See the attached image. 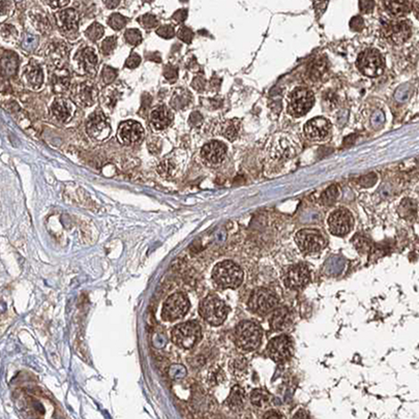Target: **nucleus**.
Returning a JSON list of instances; mask_svg holds the SVG:
<instances>
[{
	"instance_id": "obj_1",
	"label": "nucleus",
	"mask_w": 419,
	"mask_h": 419,
	"mask_svg": "<svg viewBox=\"0 0 419 419\" xmlns=\"http://www.w3.org/2000/svg\"><path fill=\"white\" fill-rule=\"evenodd\" d=\"M212 279L222 289H235L242 284L243 271L232 261H223L214 266Z\"/></svg>"
},
{
	"instance_id": "obj_2",
	"label": "nucleus",
	"mask_w": 419,
	"mask_h": 419,
	"mask_svg": "<svg viewBox=\"0 0 419 419\" xmlns=\"http://www.w3.org/2000/svg\"><path fill=\"white\" fill-rule=\"evenodd\" d=\"M199 313L207 323L212 326H219L227 318L229 308L217 295H208L201 301Z\"/></svg>"
},
{
	"instance_id": "obj_3",
	"label": "nucleus",
	"mask_w": 419,
	"mask_h": 419,
	"mask_svg": "<svg viewBox=\"0 0 419 419\" xmlns=\"http://www.w3.org/2000/svg\"><path fill=\"white\" fill-rule=\"evenodd\" d=\"M172 342L183 349L194 348L202 338L201 326L196 321L177 324L171 332Z\"/></svg>"
},
{
	"instance_id": "obj_4",
	"label": "nucleus",
	"mask_w": 419,
	"mask_h": 419,
	"mask_svg": "<svg viewBox=\"0 0 419 419\" xmlns=\"http://www.w3.org/2000/svg\"><path fill=\"white\" fill-rule=\"evenodd\" d=\"M263 332L253 321H242L236 327L235 342L244 351H254L261 344Z\"/></svg>"
},
{
	"instance_id": "obj_5",
	"label": "nucleus",
	"mask_w": 419,
	"mask_h": 419,
	"mask_svg": "<svg viewBox=\"0 0 419 419\" xmlns=\"http://www.w3.org/2000/svg\"><path fill=\"white\" fill-rule=\"evenodd\" d=\"M315 103L312 90L305 87L294 89L287 97V111L293 117H301L307 114Z\"/></svg>"
},
{
	"instance_id": "obj_6",
	"label": "nucleus",
	"mask_w": 419,
	"mask_h": 419,
	"mask_svg": "<svg viewBox=\"0 0 419 419\" xmlns=\"http://www.w3.org/2000/svg\"><path fill=\"white\" fill-rule=\"evenodd\" d=\"M190 303L184 293H174L169 296L163 305L162 318L167 322L183 319L187 314Z\"/></svg>"
},
{
	"instance_id": "obj_7",
	"label": "nucleus",
	"mask_w": 419,
	"mask_h": 419,
	"mask_svg": "<svg viewBox=\"0 0 419 419\" xmlns=\"http://www.w3.org/2000/svg\"><path fill=\"white\" fill-rule=\"evenodd\" d=\"M279 303L276 294L265 288H258L253 291L248 299V309L259 316H265L275 310Z\"/></svg>"
},
{
	"instance_id": "obj_8",
	"label": "nucleus",
	"mask_w": 419,
	"mask_h": 419,
	"mask_svg": "<svg viewBox=\"0 0 419 419\" xmlns=\"http://www.w3.org/2000/svg\"><path fill=\"white\" fill-rule=\"evenodd\" d=\"M356 65L364 75L378 77L384 70V58L378 50L368 49L358 56Z\"/></svg>"
},
{
	"instance_id": "obj_9",
	"label": "nucleus",
	"mask_w": 419,
	"mask_h": 419,
	"mask_svg": "<svg viewBox=\"0 0 419 419\" xmlns=\"http://www.w3.org/2000/svg\"><path fill=\"white\" fill-rule=\"evenodd\" d=\"M382 36L387 42L401 45L411 37L412 28L408 21L393 20L385 22L382 26Z\"/></svg>"
},
{
	"instance_id": "obj_10",
	"label": "nucleus",
	"mask_w": 419,
	"mask_h": 419,
	"mask_svg": "<svg viewBox=\"0 0 419 419\" xmlns=\"http://www.w3.org/2000/svg\"><path fill=\"white\" fill-rule=\"evenodd\" d=\"M295 241L299 250L304 254L320 252L325 246V239L322 233L317 229H302L295 235Z\"/></svg>"
},
{
	"instance_id": "obj_11",
	"label": "nucleus",
	"mask_w": 419,
	"mask_h": 419,
	"mask_svg": "<svg viewBox=\"0 0 419 419\" xmlns=\"http://www.w3.org/2000/svg\"><path fill=\"white\" fill-rule=\"evenodd\" d=\"M293 352V343L290 336L281 334L270 339L267 345L268 356L276 362H285L290 359Z\"/></svg>"
},
{
	"instance_id": "obj_12",
	"label": "nucleus",
	"mask_w": 419,
	"mask_h": 419,
	"mask_svg": "<svg viewBox=\"0 0 419 419\" xmlns=\"http://www.w3.org/2000/svg\"><path fill=\"white\" fill-rule=\"evenodd\" d=\"M329 231L335 236L347 235L353 227L354 219L351 212L345 208H338L331 212L327 221Z\"/></svg>"
},
{
	"instance_id": "obj_13",
	"label": "nucleus",
	"mask_w": 419,
	"mask_h": 419,
	"mask_svg": "<svg viewBox=\"0 0 419 419\" xmlns=\"http://www.w3.org/2000/svg\"><path fill=\"white\" fill-rule=\"evenodd\" d=\"M117 137L123 145H137L140 144L144 138V129L139 122L134 120H127L119 124Z\"/></svg>"
},
{
	"instance_id": "obj_14",
	"label": "nucleus",
	"mask_w": 419,
	"mask_h": 419,
	"mask_svg": "<svg viewBox=\"0 0 419 419\" xmlns=\"http://www.w3.org/2000/svg\"><path fill=\"white\" fill-rule=\"evenodd\" d=\"M86 130L90 137L94 139L103 140L108 137L111 132V127L103 111L96 110L88 117Z\"/></svg>"
},
{
	"instance_id": "obj_15",
	"label": "nucleus",
	"mask_w": 419,
	"mask_h": 419,
	"mask_svg": "<svg viewBox=\"0 0 419 419\" xmlns=\"http://www.w3.org/2000/svg\"><path fill=\"white\" fill-rule=\"evenodd\" d=\"M311 279L309 268L303 264L290 266L285 275V285L289 289H300L308 284Z\"/></svg>"
},
{
	"instance_id": "obj_16",
	"label": "nucleus",
	"mask_w": 419,
	"mask_h": 419,
	"mask_svg": "<svg viewBox=\"0 0 419 419\" xmlns=\"http://www.w3.org/2000/svg\"><path fill=\"white\" fill-rule=\"evenodd\" d=\"M304 134L314 141H322L330 134L331 123L324 117H315L304 126Z\"/></svg>"
},
{
	"instance_id": "obj_17",
	"label": "nucleus",
	"mask_w": 419,
	"mask_h": 419,
	"mask_svg": "<svg viewBox=\"0 0 419 419\" xmlns=\"http://www.w3.org/2000/svg\"><path fill=\"white\" fill-rule=\"evenodd\" d=\"M55 18L60 31L65 36L71 35V38H73L74 33L76 35L78 30L79 15L74 8H65L60 10L56 14Z\"/></svg>"
},
{
	"instance_id": "obj_18",
	"label": "nucleus",
	"mask_w": 419,
	"mask_h": 419,
	"mask_svg": "<svg viewBox=\"0 0 419 419\" xmlns=\"http://www.w3.org/2000/svg\"><path fill=\"white\" fill-rule=\"evenodd\" d=\"M227 147L220 141H211L203 146L201 156L205 162L211 165H218L224 161Z\"/></svg>"
},
{
	"instance_id": "obj_19",
	"label": "nucleus",
	"mask_w": 419,
	"mask_h": 419,
	"mask_svg": "<svg viewBox=\"0 0 419 419\" xmlns=\"http://www.w3.org/2000/svg\"><path fill=\"white\" fill-rule=\"evenodd\" d=\"M173 120V113L169 107L161 105L150 113V124L155 131L166 130Z\"/></svg>"
},
{
	"instance_id": "obj_20",
	"label": "nucleus",
	"mask_w": 419,
	"mask_h": 419,
	"mask_svg": "<svg viewBox=\"0 0 419 419\" xmlns=\"http://www.w3.org/2000/svg\"><path fill=\"white\" fill-rule=\"evenodd\" d=\"M296 144L288 136L277 138L270 149V154L276 158H289L296 153Z\"/></svg>"
},
{
	"instance_id": "obj_21",
	"label": "nucleus",
	"mask_w": 419,
	"mask_h": 419,
	"mask_svg": "<svg viewBox=\"0 0 419 419\" xmlns=\"http://www.w3.org/2000/svg\"><path fill=\"white\" fill-rule=\"evenodd\" d=\"M22 79L28 87L32 89H40L44 82V74L41 66L37 62L29 63L25 67Z\"/></svg>"
},
{
	"instance_id": "obj_22",
	"label": "nucleus",
	"mask_w": 419,
	"mask_h": 419,
	"mask_svg": "<svg viewBox=\"0 0 419 419\" xmlns=\"http://www.w3.org/2000/svg\"><path fill=\"white\" fill-rule=\"evenodd\" d=\"M291 322H292L291 312L286 307H281L275 310L270 319V326L276 331H281L286 329L287 327H289Z\"/></svg>"
},
{
	"instance_id": "obj_23",
	"label": "nucleus",
	"mask_w": 419,
	"mask_h": 419,
	"mask_svg": "<svg viewBox=\"0 0 419 419\" xmlns=\"http://www.w3.org/2000/svg\"><path fill=\"white\" fill-rule=\"evenodd\" d=\"M97 92L92 83H82L79 85L76 93V98L83 106L90 107L94 104Z\"/></svg>"
},
{
	"instance_id": "obj_24",
	"label": "nucleus",
	"mask_w": 419,
	"mask_h": 419,
	"mask_svg": "<svg viewBox=\"0 0 419 419\" xmlns=\"http://www.w3.org/2000/svg\"><path fill=\"white\" fill-rule=\"evenodd\" d=\"M79 65H81L82 69L87 74H94L97 67V56L93 48L87 47L81 51L80 58H79Z\"/></svg>"
},
{
	"instance_id": "obj_25",
	"label": "nucleus",
	"mask_w": 419,
	"mask_h": 419,
	"mask_svg": "<svg viewBox=\"0 0 419 419\" xmlns=\"http://www.w3.org/2000/svg\"><path fill=\"white\" fill-rule=\"evenodd\" d=\"M244 402H245V392L243 388L238 386V385H235V386L231 389V392L226 403H227L228 407L233 411H239L243 408Z\"/></svg>"
},
{
	"instance_id": "obj_26",
	"label": "nucleus",
	"mask_w": 419,
	"mask_h": 419,
	"mask_svg": "<svg viewBox=\"0 0 419 419\" xmlns=\"http://www.w3.org/2000/svg\"><path fill=\"white\" fill-rule=\"evenodd\" d=\"M51 110L54 116L60 121H66L72 115V106L69 101L63 98L54 100Z\"/></svg>"
},
{
	"instance_id": "obj_27",
	"label": "nucleus",
	"mask_w": 419,
	"mask_h": 419,
	"mask_svg": "<svg viewBox=\"0 0 419 419\" xmlns=\"http://www.w3.org/2000/svg\"><path fill=\"white\" fill-rule=\"evenodd\" d=\"M191 101V94L185 88H177L170 100V105L175 110H183Z\"/></svg>"
},
{
	"instance_id": "obj_28",
	"label": "nucleus",
	"mask_w": 419,
	"mask_h": 419,
	"mask_svg": "<svg viewBox=\"0 0 419 419\" xmlns=\"http://www.w3.org/2000/svg\"><path fill=\"white\" fill-rule=\"evenodd\" d=\"M384 4L388 14L395 18L408 14L413 8V3L410 1H385Z\"/></svg>"
},
{
	"instance_id": "obj_29",
	"label": "nucleus",
	"mask_w": 419,
	"mask_h": 419,
	"mask_svg": "<svg viewBox=\"0 0 419 419\" xmlns=\"http://www.w3.org/2000/svg\"><path fill=\"white\" fill-rule=\"evenodd\" d=\"M70 74L65 70L55 71L52 75V83L54 92L63 93L70 86Z\"/></svg>"
},
{
	"instance_id": "obj_30",
	"label": "nucleus",
	"mask_w": 419,
	"mask_h": 419,
	"mask_svg": "<svg viewBox=\"0 0 419 419\" xmlns=\"http://www.w3.org/2000/svg\"><path fill=\"white\" fill-rule=\"evenodd\" d=\"M2 74L5 76H13L18 70V56L14 52H5L2 54Z\"/></svg>"
},
{
	"instance_id": "obj_31",
	"label": "nucleus",
	"mask_w": 419,
	"mask_h": 419,
	"mask_svg": "<svg viewBox=\"0 0 419 419\" xmlns=\"http://www.w3.org/2000/svg\"><path fill=\"white\" fill-rule=\"evenodd\" d=\"M398 211L401 218L407 221H412L417 214V204L413 200L406 198L401 202Z\"/></svg>"
},
{
	"instance_id": "obj_32",
	"label": "nucleus",
	"mask_w": 419,
	"mask_h": 419,
	"mask_svg": "<svg viewBox=\"0 0 419 419\" xmlns=\"http://www.w3.org/2000/svg\"><path fill=\"white\" fill-rule=\"evenodd\" d=\"M240 130V121L237 119H231V120H226L222 124V135L226 139L229 141H234L237 136L239 134Z\"/></svg>"
},
{
	"instance_id": "obj_33",
	"label": "nucleus",
	"mask_w": 419,
	"mask_h": 419,
	"mask_svg": "<svg viewBox=\"0 0 419 419\" xmlns=\"http://www.w3.org/2000/svg\"><path fill=\"white\" fill-rule=\"evenodd\" d=\"M32 23L36 26L37 29H39L41 32H47L50 30V23L49 20L45 15L44 12L41 10H37V12H31L30 15Z\"/></svg>"
},
{
	"instance_id": "obj_34",
	"label": "nucleus",
	"mask_w": 419,
	"mask_h": 419,
	"mask_svg": "<svg viewBox=\"0 0 419 419\" xmlns=\"http://www.w3.org/2000/svg\"><path fill=\"white\" fill-rule=\"evenodd\" d=\"M157 172L164 178H171L176 173V165L171 158H166L158 164Z\"/></svg>"
},
{
	"instance_id": "obj_35",
	"label": "nucleus",
	"mask_w": 419,
	"mask_h": 419,
	"mask_svg": "<svg viewBox=\"0 0 419 419\" xmlns=\"http://www.w3.org/2000/svg\"><path fill=\"white\" fill-rule=\"evenodd\" d=\"M251 402L258 408H264L269 403V395L262 389H255L251 394Z\"/></svg>"
},
{
	"instance_id": "obj_36",
	"label": "nucleus",
	"mask_w": 419,
	"mask_h": 419,
	"mask_svg": "<svg viewBox=\"0 0 419 419\" xmlns=\"http://www.w3.org/2000/svg\"><path fill=\"white\" fill-rule=\"evenodd\" d=\"M104 33H105V29H104L103 25H100L99 23H96V22H94L93 24H92L87 28L85 35L90 41L96 42L99 39L103 38Z\"/></svg>"
},
{
	"instance_id": "obj_37",
	"label": "nucleus",
	"mask_w": 419,
	"mask_h": 419,
	"mask_svg": "<svg viewBox=\"0 0 419 419\" xmlns=\"http://www.w3.org/2000/svg\"><path fill=\"white\" fill-rule=\"evenodd\" d=\"M338 198V188L335 186L328 187L321 196V202L326 206L332 205Z\"/></svg>"
},
{
	"instance_id": "obj_38",
	"label": "nucleus",
	"mask_w": 419,
	"mask_h": 419,
	"mask_svg": "<svg viewBox=\"0 0 419 419\" xmlns=\"http://www.w3.org/2000/svg\"><path fill=\"white\" fill-rule=\"evenodd\" d=\"M127 23H128V19L118 13L112 14L108 19V24L114 30H121L124 26L127 25Z\"/></svg>"
},
{
	"instance_id": "obj_39",
	"label": "nucleus",
	"mask_w": 419,
	"mask_h": 419,
	"mask_svg": "<svg viewBox=\"0 0 419 419\" xmlns=\"http://www.w3.org/2000/svg\"><path fill=\"white\" fill-rule=\"evenodd\" d=\"M124 39L126 42L133 47L138 46L142 42V35L138 29H128L124 33Z\"/></svg>"
},
{
	"instance_id": "obj_40",
	"label": "nucleus",
	"mask_w": 419,
	"mask_h": 419,
	"mask_svg": "<svg viewBox=\"0 0 419 419\" xmlns=\"http://www.w3.org/2000/svg\"><path fill=\"white\" fill-rule=\"evenodd\" d=\"M116 45H117V41H116L115 37H109V38L105 39L100 45L101 53H103L106 56L111 55L113 53V51L115 50Z\"/></svg>"
},
{
	"instance_id": "obj_41",
	"label": "nucleus",
	"mask_w": 419,
	"mask_h": 419,
	"mask_svg": "<svg viewBox=\"0 0 419 419\" xmlns=\"http://www.w3.org/2000/svg\"><path fill=\"white\" fill-rule=\"evenodd\" d=\"M138 21L140 22V24L146 29L154 28L158 24V21H157L156 17L151 15V14H145V15L141 16Z\"/></svg>"
},
{
	"instance_id": "obj_42",
	"label": "nucleus",
	"mask_w": 419,
	"mask_h": 419,
	"mask_svg": "<svg viewBox=\"0 0 419 419\" xmlns=\"http://www.w3.org/2000/svg\"><path fill=\"white\" fill-rule=\"evenodd\" d=\"M117 78V70L113 69L111 66H104L103 72H101V79L105 84H110Z\"/></svg>"
},
{
	"instance_id": "obj_43",
	"label": "nucleus",
	"mask_w": 419,
	"mask_h": 419,
	"mask_svg": "<svg viewBox=\"0 0 419 419\" xmlns=\"http://www.w3.org/2000/svg\"><path fill=\"white\" fill-rule=\"evenodd\" d=\"M352 242L355 244V247L360 253H367L370 251L371 248L370 241L367 238H365V237L356 235L355 238L352 240Z\"/></svg>"
},
{
	"instance_id": "obj_44",
	"label": "nucleus",
	"mask_w": 419,
	"mask_h": 419,
	"mask_svg": "<svg viewBox=\"0 0 419 419\" xmlns=\"http://www.w3.org/2000/svg\"><path fill=\"white\" fill-rule=\"evenodd\" d=\"M38 45H39V40L36 36L27 35L24 38L23 42H22V48L27 51H33L37 48Z\"/></svg>"
},
{
	"instance_id": "obj_45",
	"label": "nucleus",
	"mask_w": 419,
	"mask_h": 419,
	"mask_svg": "<svg viewBox=\"0 0 419 419\" xmlns=\"http://www.w3.org/2000/svg\"><path fill=\"white\" fill-rule=\"evenodd\" d=\"M164 77L169 82H176L178 78V69L173 65H166L164 67Z\"/></svg>"
},
{
	"instance_id": "obj_46",
	"label": "nucleus",
	"mask_w": 419,
	"mask_h": 419,
	"mask_svg": "<svg viewBox=\"0 0 419 419\" xmlns=\"http://www.w3.org/2000/svg\"><path fill=\"white\" fill-rule=\"evenodd\" d=\"M177 37L179 40L185 42L186 44H190L192 38H194V32L190 30V28L186 26H183L181 28H179L177 32Z\"/></svg>"
},
{
	"instance_id": "obj_47",
	"label": "nucleus",
	"mask_w": 419,
	"mask_h": 419,
	"mask_svg": "<svg viewBox=\"0 0 419 419\" xmlns=\"http://www.w3.org/2000/svg\"><path fill=\"white\" fill-rule=\"evenodd\" d=\"M156 35L165 40H170L175 36V30L171 25H164L156 30Z\"/></svg>"
},
{
	"instance_id": "obj_48",
	"label": "nucleus",
	"mask_w": 419,
	"mask_h": 419,
	"mask_svg": "<svg viewBox=\"0 0 419 419\" xmlns=\"http://www.w3.org/2000/svg\"><path fill=\"white\" fill-rule=\"evenodd\" d=\"M141 63V57L137 54V53H132L130 55V57L127 59L126 61V67L128 69H136V67H138Z\"/></svg>"
},
{
	"instance_id": "obj_49",
	"label": "nucleus",
	"mask_w": 419,
	"mask_h": 419,
	"mask_svg": "<svg viewBox=\"0 0 419 419\" xmlns=\"http://www.w3.org/2000/svg\"><path fill=\"white\" fill-rule=\"evenodd\" d=\"M1 36L3 39H16L17 37V31L16 28L12 25H2L1 28Z\"/></svg>"
},
{
	"instance_id": "obj_50",
	"label": "nucleus",
	"mask_w": 419,
	"mask_h": 419,
	"mask_svg": "<svg viewBox=\"0 0 419 419\" xmlns=\"http://www.w3.org/2000/svg\"><path fill=\"white\" fill-rule=\"evenodd\" d=\"M324 70H325V63H324V62H322V61H317V62H315V63L313 64V66H312L311 75H312L314 78L318 79V78H320V77H321L322 73H324Z\"/></svg>"
},
{
	"instance_id": "obj_51",
	"label": "nucleus",
	"mask_w": 419,
	"mask_h": 419,
	"mask_svg": "<svg viewBox=\"0 0 419 419\" xmlns=\"http://www.w3.org/2000/svg\"><path fill=\"white\" fill-rule=\"evenodd\" d=\"M64 55H65L64 46H54V48L52 49V52L50 53L51 58L55 61L61 60Z\"/></svg>"
},
{
	"instance_id": "obj_52",
	"label": "nucleus",
	"mask_w": 419,
	"mask_h": 419,
	"mask_svg": "<svg viewBox=\"0 0 419 419\" xmlns=\"http://www.w3.org/2000/svg\"><path fill=\"white\" fill-rule=\"evenodd\" d=\"M203 121V116L200 114L199 112H192L189 118H188V123L192 128H198L202 124Z\"/></svg>"
},
{
	"instance_id": "obj_53",
	"label": "nucleus",
	"mask_w": 419,
	"mask_h": 419,
	"mask_svg": "<svg viewBox=\"0 0 419 419\" xmlns=\"http://www.w3.org/2000/svg\"><path fill=\"white\" fill-rule=\"evenodd\" d=\"M384 121H385V116H384V113L383 112L377 111V112L373 113V115L372 117V124L373 127L378 128V127L382 126V124L384 123Z\"/></svg>"
},
{
	"instance_id": "obj_54",
	"label": "nucleus",
	"mask_w": 419,
	"mask_h": 419,
	"mask_svg": "<svg viewBox=\"0 0 419 419\" xmlns=\"http://www.w3.org/2000/svg\"><path fill=\"white\" fill-rule=\"evenodd\" d=\"M361 180H360V185L362 186H365V187H370V186H372V185H375V183H376V179H377V176L375 175V174H369V175H367V176H365V177H362V178H360Z\"/></svg>"
},
{
	"instance_id": "obj_55",
	"label": "nucleus",
	"mask_w": 419,
	"mask_h": 419,
	"mask_svg": "<svg viewBox=\"0 0 419 419\" xmlns=\"http://www.w3.org/2000/svg\"><path fill=\"white\" fill-rule=\"evenodd\" d=\"M148 149L151 153L157 154L160 153L162 150V142L160 139H153L151 142H149L148 144Z\"/></svg>"
},
{
	"instance_id": "obj_56",
	"label": "nucleus",
	"mask_w": 419,
	"mask_h": 419,
	"mask_svg": "<svg viewBox=\"0 0 419 419\" xmlns=\"http://www.w3.org/2000/svg\"><path fill=\"white\" fill-rule=\"evenodd\" d=\"M187 18V10L185 8H181L172 16V19L176 22V23H183Z\"/></svg>"
},
{
	"instance_id": "obj_57",
	"label": "nucleus",
	"mask_w": 419,
	"mask_h": 419,
	"mask_svg": "<svg viewBox=\"0 0 419 419\" xmlns=\"http://www.w3.org/2000/svg\"><path fill=\"white\" fill-rule=\"evenodd\" d=\"M350 26L353 30L359 31L362 28H364V20H362L361 17H354L350 22Z\"/></svg>"
},
{
	"instance_id": "obj_58",
	"label": "nucleus",
	"mask_w": 419,
	"mask_h": 419,
	"mask_svg": "<svg viewBox=\"0 0 419 419\" xmlns=\"http://www.w3.org/2000/svg\"><path fill=\"white\" fill-rule=\"evenodd\" d=\"M204 85H205V80H204L203 77H201V76L196 77L194 79V81L191 82V86L194 87L196 90H198V92H200V90H202L204 88Z\"/></svg>"
},
{
	"instance_id": "obj_59",
	"label": "nucleus",
	"mask_w": 419,
	"mask_h": 419,
	"mask_svg": "<svg viewBox=\"0 0 419 419\" xmlns=\"http://www.w3.org/2000/svg\"><path fill=\"white\" fill-rule=\"evenodd\" d=\"M359 4H360V10L365 14H370L373 8L372 1H360Z\"/></svg>"
},
{
	"instance_id": "obj_60",
	"label": "nucleus",
	"mask_w": 419,
	"mask_h": 419,
	"mask_svg": "<svg viewBox=\"0 0 419 419\" xmlns=\"http://www.w3.org/2000/svg\"><path fill=\"white\" fill-rule=\"evenodd\" d=\"M45 2L48 3L52 8H59L61 6H64L65 4L69 3L70 1H69V0H60V1H58V0H56V1H45Z\"/></svg>"
},
{
	"instance_id": "obj_61",
	"label": "nucleus",
	"mask_w": 419,
	"mask_h": 419,
	"mask_svg": "<svg viewBox=\"0 0 419 419\" xmlns=\"http://www.w3.org/2000/svg\"><path fill=\"white\" fill-rule=\"evenodd\" d=\"M293 419H312V418L307 411L303 410V409H300L295 414H294Z\"/></svg>"
},
{
	"instance_id": "obj_62",
	"label": "nucleus",
	"mask_w": 419,
	"mask_h": 419,
	"mask_svg": "<svg viewBox=\"0 0 419 419\" xmlns=\"http://www.w3.org/2000/svg\"><path fill=\"white\" fill-rule=\"evenodd\" d=\"M263 419H282V417L279 412L271 410V411H268L264 414Z\"/></svg>"
},
{
	"instance_id": "obj_63",
	"label": "nucleus",
	"mask_w": 419,
	"mask_h": 419,
	"mask_svg": "<svg viewBox=\"0 0 419 419\" xmlns=\"http://www.w3.org/2000/svg\"><path fill=\"white\" fill-rule=\"evenodd\" d=\"M104 3L107 5L108 8H114L120 3V1H108V0H106V1H104Z\"/></svg>"
},
{
	"instance_id": "obj_64",
	"label": "nucleus",
	"mask_w": 419,
	"mask_h": 419,
	"mask_svg": "<svg viewBox=\"0 0 419 419\" xmlns=\"http://www.w3.org/2000/svg\"><path fill=\"white\" fill-rule=\"evenodd\" d=\"M414 5H413V10H414V14H415V16H416V18L419 20V2H414L413 3Z\"/></svg>"
}]
</instances>
